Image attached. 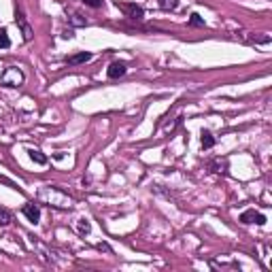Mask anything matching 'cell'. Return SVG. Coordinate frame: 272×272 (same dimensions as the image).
Returning a JSON list of instances; mask_svg holds the SVG:
<instances>
[{
  "instance_id": "cell-10",
  "label": "cell",
  "mask_w": 272,
  "mask_h": 272,
  "mask_svg": "<svg viewBox=\"0 0 272 272\" xmlns=\"http://www.w3.org/2000/svg\"><path fill=\"white\" fill-rule=\"evenodd\" d=\"M158 4L162 11H175L179 7V0H158Z\"/></svg>"
},
{
  "instance_id": "cell-8",
  "label": "cell",
  "mask_w": 272,
  "mask_h": 272,
  "mask_svg": "<svg viewBox=\"0 0 272 272\" xmlns=\"http://www.w3.org/2000/svg\"><path fill=\"white\" fill-rule=\"evenodd\" d=\"M17 22H20V26H22V30H23V41H30V39H32V30H30L26 17L20 13V15H17Z\"/></svg>"
},
{
  "instance_id": "cell-9",
  "label": "cell",
  "mask_w": 272,
  "mask_h": 272,
  "mask_svg": "<svg viewBox=\"0 0 272 272\" xmlns=\"http://www.w3.org/2000/svg\"><path fill=\"white\" fill-rule=\"evenodd\" d=\"M200 143H202V149H211V147H215V136H213L211 132H206V130H204Z\"/></svg>"
},
{
  "instance_id": "cell-6",
  "label": "cell",
  "mask_w": 272,
  "mask_h": 272,
  "mask_svg": "<svg viewBox=\"0 0 272 272\" xmlns=\"http://www.w3.org/2000/svg\"><path fill=\"white\" fill-rule=\"evenodd\" d=\"M128 72V66H126V62H113V64L109 66V70H107V75L109 79H119L123 77Z\"/></svg>"
},
{
  "instance_id": "cell-4",
  "label": "cell",
  "mask_w": 272,
  "mask_h": 272,
  "mask_svg": "<svg viewBox=\"0 0 272 272\" xmlns=\"http://www.w3.org/2000/svg\"><path fill=\"white\" fill-rule=\"evenodd\" d=\"M117 9H121L130 20H143L145 17V9L138 7V4H132V2H117Z\"/></svg>"
},
{
  "instance_id": "cell-12",
  "label": "cell",
  "mask_w": 272,
  "mask_h": 272,
  "mask_svg": "<svg viewBox=\"0 0 272 272\" xmlns=\"http://www.w3.org/2000/svg\"><path fill=\"white\" fill-rule=\"evenodd\" d=\"M13 221V215H11L7 208H0V226H9Z\"/></svg>"
},
{
  "instance_id": "cell-15",
  "label": "cell",
  "mask_w": 272,
  "mask_h": 272,
  "mask_svg": "<svg viewBox=\"0 0 272 272\" xmlns=\"http://www.w3.org/2000/svg\"><path fill=\"white\" fill-rule=\"evenodd\" d=\"M81 2L88 4V7H91V9H100L104 4V0H81Z\"/></svg>"
},
{
  "instance_id": "cell-11",
  "label": "cell",
  "mask_w": 272,
  "mask_h": 272,
  "mask_svg": "<svg viewBox=\"0 0 272 272\" xmlns=\"http://www.w3.org/2000/svg\"><path fill=\"white\" fill-rule=\"evenodd\" d=\"M9 47H11V39L7 28H0V49H9Z\"/></svg>"
},
{
  "instance_id": "cell-13",
  "label": "cell",
  "mask_w": 272,
  "mask_h": 272,
  "mask_svg": "<svg viewBox=\"0 0 272 272\" xmlns=\"http://www.w3.org/2000/svg\"><path fill=\"white\" fill-rule=\"evenodd\" d=\"M28 153H30V158H32V162H36V164H47V158L43 156L41 151H34V149H30Z\"/></svg>"
},
{
  "instance_id": "cell-7",
  "label": "cell",
  "mask_w": 272,
  "mask_h": 272,
  "mask_svg": "<svg viewBox=\"0 0 272 272\" xmlns=\"http://www.w3.org/2000/svg\"><path fill=\"white\" fill-rule=\"evenodd\" d=\"M90 60H91V53L90 51H81V53L72 55V58H68L66 62H68V64H83V62H90Z\"/></svg>"
},
{
  "instance_id": "cell-5",
  "label": "cell",
  "mask_w": 272,
  "mask_h": 272,
  "mask_svg": "<svg viewBox=\"0 0 272 272\" xmlns=\"http://www.w3.org/2000/svg\"><path fill=\"white\" fill-rule=\"evenodd\" d=\"M22 213L26 215L28 221H32L34 226L41 221V208H39V204H36V202H28V204H23Z\"/></svg>"
},
{
  "instance_id": "cell-1",
  "label": "cell",
  "mask_w": 272,
  "mask_h": 272,
  "mask_svg": "<svg viewBox=\"0 0 272 272\" xmlns=\"http://www.w3.org/2000/svg\"><path fill=\"white\" fill-rule=\"evenodd\" d=\"M41 200L49 202V206H60V208H70L72 206V198L66 194L64 189L53 187V185H47L45 189L41 191Z\"/></svg>"
},
{
  "instance_id": "cell-14",
  "label": "cell",
  "mask_w": 272,
  "mask_h": 272,
  "mask_svg": "<svg viewBox=\"0 0 272 272\" xmlns=\"http://www.w3.org/2000/svg\"><path fill=\"white\" fill-rule=\"evenodd\" d=\"M189 26H198V28H202L204 26V20L198 13H191V17H189Z\"/></svg>"
},
{
  "instance_id": "cell-3",
  "label": "cell",
  "mask_w": 272,
  "mask_h": 272,
  "mask_svg": "<svg viewBox=\"0 0 272 272\" xmlns=\"http://www.w3.org/2000/svg\"><path fill=\"white\" fill-rule=\"evenodd\" d=\"M240 224H245V226H249V224H257V226H264L266 224V217L259 211H255V208H247V211L240 213V217H238Z\"/></svg>"
},
{
  "instance_id": "cell-16",
  "label": "cell",
  "mask_w": 272,
  "mask_h": 272,
  "mask_svg": "<svg viewBox=\"0 0 272 272\" xmlns=\"http://www.w3.org/2000/svg\"><path fill=\"white\" fill-rule=\"evenodd\" d=\"M79 232H81V234L90 232V221L88 219H79Z\"/></svg>"
},
{
  "instance_id": "cell-2",
  "label": "cell",
  "mask_w": 272,
  "mask_h": 272,
  "mask_svg": "<svg viewBox=\"0 0 272 272\" xmlns=\"http://www.w3.org/2000/svg\"><path fill=\"white\" fill-rule=\"evenodd\" d=\"M23 81H26V75L17 66L4 68V72L0 75V85H7V88H20V85H23Z\"/></svg>"
},
{
  "instance_id": "cell-17",
  "label": "cell",
  "mask_w": 272,
  "mask_h": 272,
  "mask_svg": "<svg viewBox=\"0 0 272 272\" xmlns=\"http://www.w3.org/2000/svg\"><path fill=\"white\" fill-rule=\"evenodd\" d=\"M79 17H81V15H77V13H75V15H72V20H70V22L75 23V26H88V22H85V20H79Z\"/></svg>"
}]
</instances>
